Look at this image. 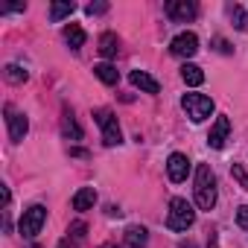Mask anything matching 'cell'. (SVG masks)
Masks as SVG:
<instances>
[{
  "label": "cell",
  "mask_w": 248,
  "mask_h": 248,
  "mask_svg": "<svg viewBox=\"0 0 248 248\" xmlns=\"http://www.w3.org/2000/svg\"><path fill=\"white\" fill-rule=\"evenodd\" d=\"M196 204L202 210H213L216 204V175L207 164H199L196 170Z\"/></svg>",
  "instance_id": "1"
},
{
  "label": "cell",
  "mask_w": 248,
  "mask_h": 248,
  "mask_svg": "<svg viewBox=\"0 0 248 248\" xmlns=\"http://www.w3.org/2000/svg\"><path fill=\"white\" fill-rule=\"evenodd\" d=\"M196 222V210L187 199H172L170 202V216H167V228L170 231H187Z\"/></svg>",
  "instance_id": "2"
},
{
  "label": "cell",
  "mask_w": 248,
  "mask_h": 248,
  "mask_svg": "<svg viewBox=\"0 0 248 248\" xmlns=\"http://www.w3.org/2000/svg\"><path fill=\"white\" fill-rule=\"evenodd\" d=\"M181 108L187 111V117L193 123H204L213 114V99L204 96V93H184L181 96Z\"/></svg>",
  "instance_id": "3"
},
{
  "label": "cell",
  "mask_w": 248,
  "mask_h": 248,
  "mask_svg": "<svg viewBox=\"0 0 248 248\" xmlns=\"http://www.w3.org/2000/svg\"><path fill=\"white\" fill-rule=\"evenodd\" d=\"M44 222H47V207H44V204H32L30 210H24V216H21V225H18V231H21V236L32 239L35 233H41Z\"/></svg>",
  "instance_id": "4"
},
{
  "label": "cell",
  "mask_w": 248,
  "mask_h": 248,
  "mask_svg": "<svg viewBox=\"0 0 248 248\" xmlns=\"http://www.w3.org/2000/svg\"><path fill=\"white\" fill-rule=\"evenodd\" d=\"M93 120L99 123V129H102V140H105V146H117V143H123V135H120V126H117L114 111L99 108V111H93Z\"/></svg>",
  "instance_id": "5"
},
{
  "label": "cell",
  "mask_w": 248,
  "mask_h": 248,
  "mask_svg": "<svg viewBox=\"0 0 248 248\" xmlns=\"http://www.w3.org/2000/svg\"><path fill=\"white\" fill-rule=\"evenodd\" d=\"M6 126H9L12 143H21V140L27 138V132H30V120H27V114H21V111H15L12 105H6Z\"/></svg>",
  "instance_id": "6"
},
{
  "label": "cell",
  "mask_w": 248,
  "mask_h": 248,
  "mask_svg": "<svg viewBox=\"0 0 248 248\" xmlns=\"http://www.w3.org/2000/svg\"><path fill=\"white\" fill-rule=\"evenodd\" d=\"M170 53L178 56V59H193L199 53V38L193 32H178L172 38V44H170Z\"/></svg>",
  "instance_id": "7"
},
{
  "label": "cell",
  "mask_w": 248,
  "mask_h": 248,
  "mask_svg": "<svg viewBox=\"0 0 248 248\" xmlns=\"http://www.w3.org/2000/svg\"><path fill=\"white\" fill-rule=\"evenodd\" d=\"M164 9H167V15H170L172 21H178V24H187V21H193V18L199 15V6L193 3V0H170Z\"/></svg>",
  "instance_id": "8"
},
{
  "label": "cell",
  "mask_w": 248,
  "mask_h": 248,
  "mask_svg": "<svg viewBox=\"0 0 248 248\" xmlns=\"http://www.w3.org/2000/svg\"><path fill=\"white\" fill-rule=\"evenodd\" d=\"M167 175H170V181H175V184L187 181V175H190V161H187V155L172 152L170 161H167Z\"/></svg>",
  "instance_id": "9"
},
{
  "label": "cell",
  "mask_w": 248,
  "mask_h": 248,
  "mask_svg": "<svg viewBox=\"0 0 248 248\" xmlns=\"http://www.w3.org/2000/svg\"><path fill=\"white\" fill-rule=\"evenodd\" d=\"M228 135H231V120H228L225 114H219L216 123H213V129H210V135H207V143H210L213 149H222L225 140H228Z\"/></svg>",
  "instance_id": "10"
},
{
  "label": "cell",
  "mask_w": 248,
  "mask_h": 248,
  "mask_svg": "<svg viewBox=\"0 0 248 248\" xmlns=\"http://www.w3.org/2000/svg\"><path fill=\"white\" fill-rule=\"evenodd\" d=\"M126 248H146L149 245V231L143 228V225H132V228H126Z\"/></svg>",
  "instance_id": "11"
},
{
  "label": "cell",
  "mask_w": 248,
  "mask_h": 248,
  "mask_svg": "<svg viewBox=\"0 0 248 248\" xmlns=\"http://www.w3.org/2000/svg\"><path fill=\"white\" fill-rule=\"evenodd\" d=\"M129 79H132V85H135V88H140L143 93H158V91H161L158 79H155V76H149L146 70H132V76H129Z\"/></svg>",
  "instance_id": "12"
},
{
  "label": "cell",
  "mask_w": 248,
  "mask_h": 248,
  "mask_svg": "<svg viewBox=\"0 0 248 248\" xmlns=\"http://www.w3.org/2000/svg\"><path fill=\"white\" fill-rule=\"evenodd\" d=\"M62 135L70 138V140H82V129H79L73 111H67V108H64V114H62Z\"/></svg>",
  "instance_id": "13"
},
{
  "label": "cell",
  "mask_w": 248,
  "mask_h": 248,
  "mask_svg": "<svg viewBox=\"0 0 248 248\" xmlns=\"http://www.w3.org/2000/svg\"><path fill=\"white\" fill-rule=\"evenodd\" d=\"M93 204H96V190L93 187H82L73 196V210H91Z\"/></svg>",
  "instance_id": "14"
},
{
  "label": "cell",
  "mask_w": 248,
  "mask_h": 248,
  "mask_svg": "<svg viewBox=\"0 0 248 248\" xmlns=\"http://www.w3.org/2000/svg\"><path fill=\"white\" fill-rule=\"evenodd\" d=\"M117 50H120V38H117L114 32H102V35H99V53H102L105 59H114Z\"/></svg>",
  "instance_id": "15"
},
{
  "label": "cell",
  "mask_w": 248,
  "mask_h": 248,
  "mask_svg": "<svg viewBox=\"0 0 248 248\" xmlns=\"http://www.w3.org/2000/svg\"><path fill=\"white\" fill-rule=\"evenodd\" d=\"M181 79H184L190 88H199V85L204 82V70H202L199 64H190V62H187V64L181 67Z\"/></svg>",
  "instance_id": "16"
},
{
  "label": "cell",
  "mask_w": 248,
  "mask_h": 248,
  "mask_svg": "<svg viewBox=\"0 0 248 248\" xmlns=\"http://www.w3.org/2000/svg\"><path fill=\"white\" fill-rule=\"evenodd\" d=\"M64 41H67V47H70V50H79V47L85 44V30H82L79 24L64 27Z\"/></svg>",
  "instance_id": "17"
},
{
  "label": "cell",
  "mask_w": 248,
  "mask_h": 248,
  "mask_svg": "<svg viewBox=\"0 0 248 248\" xmlns=\"http://www.w3.org/2000/svg\"><path fill=\"white\" fill-rule=\"evenodd\" d=\"M93 73H96V79H99V82H105V85H117V82H120L117 67H114V64H108V62L96 64V67H93Z\"/></svg>",
  "instance_id": "18"
},
{
  "label": "cell",
  "mask_w": 248,
  "mask_h": 248,
  "mask_svg": "<svg viewBox=\"0 0 248 248\" xmlns=\"http://www.w3.org/2000/svg\"><path fill=\"white\" fill-rule=\"evenodd\" d=\"M3 76H6L9 82H15V85H21V82H27V79H30V73H27L24 67H18V64H6Z\"/></svg>",
  "instance_id": "19"
},
{
  "label": "cell",
  "mask_w": 248,
  "mask_h": 248,
  "mask_svg": "<svg viewBox=\"0 0 248 248\" xmlns=\"http://www.w3.org/2000/svg\"><path fill=\"white\" fill-rule=\"evenodd\" d=\"M67 15H73V3H53V6H50V18H53V21H62V18H67Z\"/></svg>",
  "instance_id": "20"
},
{
  "label": "cell",
  "mask_w": 248,
  "mask_h": 248,
  "mask_svg": "<svg viewBox=\"0 0 248 248\" xmlns=\"http://www.w3.org/2000/svg\"><path fill=\"white\" fill-rule=\"evenodd\" d=\"M231 18H233V27H236V30H248V18H245V12H242L239 6L231 9Z\"/></svg>",
  "instance_id": "21"
},
{
  "label": "cell",
  "mask_w": 248,
  "mask_h": 248,
  "mask_svg": "<svg viewBox=\"0 0 248 248\" xmlns=\"http://www.w3.org/2000/svg\"><path fill=\"white\" fill-rule=\"evenodd\" d=\"M231 172H233V178H236V181L242 184V190H248V172H245V170H242L239 164H233V167H231Z\"/></svg>",
  "instance_id": "22"
},
{
  "label": "cell",
  "mask_w": 248,
  "mask_h": 248,
  "mask_svg": "<svg viewBox=\"0 0 248 248\" xmlns=\"http://www.w3.org/2000/svg\"><path fill=\"white\" fill-rule=\"evenodd\" d=\"M85 12L88 15H102V12H108V3H88Z\"/></svg>",
  "instance_id": "23"
},
{
  "label": "cell",
  "mask_w": 248,
  "mask_h": 248,
  "mask_svg": "<svg viewBox=\"0 0 248 248\" xmlns=\"http://www.w3.org/2000/svg\"><path fill=\"white\" fill-rule=\"evenodd\" d=\"M236 222H239V228H245V231H248V204H245V207H239Z\"/></svg>",
  "instance_id": "24"
},
{
  "label": "cell",
  "mask_w": 248,
  "mask_h": 248,
  "mask_svg": "<svg viewBox=\"0 0 248 248\" xmlns=\"http://www.w3.org/2000/svg\"><path fill=\"white\" fill-rule=\"evenodd\" d=\"M85 231H88V228H85V222H76V225H70V233H73V236H85Z\"/></svg>",
  "instance_id": "25"
},
{
  "label": "cell",
  "mask_w": 248,
  "mask_h": 248,
  "mask_svg": "<svg viewBox=\"0 0 248 248\" xmlns=\"http://www.w3.org/2000/svg\"><path fill=\"white\" fill-rule=\"evenodd\" d=\"M216 47H219V53H233V47H231L225 38H216Z\"/></svg>",
  "instance_id": "26"
},
{
  "label": "cell",
  "mask_w": 248,
  "mask_h": 248,
  "mask_svg": "<svg viewBox=\"0 0 248 248\" xmlns=\"http://www.w3.org/2000/svg\"><path fill=\"white\" fill-rule=\"evenodd\" d=\"M27 6L24 3H9V6H3V12H24Z\"/></svg>",
  "instance_id": "27"
},
{
  "label": "cell",
  "mask_w": 248,
  "mask_h": 248,
  "mask_svg": "<svg viewBox=\"0 0 248 248\" xmlns=\"http://www.w3.org/2000/svg\"><path fill=\"white\" fill-rule=\"evenodd\" d=\"M59 248H70V242H67V239H62V242H59Z\"/></svg>",
  "instance_id": "28"
},
{
  "label": "cell",
  "mask_w": 248,
  "mask_h": 248,
  "mask_svg": "<svg viewBox=\"0 0 248 248\" xmlns=\"http://www.w3.org/2000/svg\"><path fill=\"white\" fill-rule=\"evenodd\" d=\"M99 248H117V245H114V242H105V245H99Z\"/></svg>",
  "instance_id": "29"
}]
</instances>
